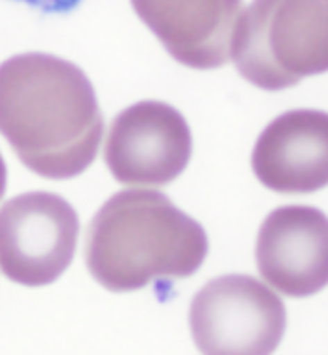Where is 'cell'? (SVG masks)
<instances>
[{
    "label": "cell",
    "instance_id": "obj_1",
    "mask_svg": "<svg viewBox=\"0 0 328 355\" xmlns=\"http://www.w3.org/2000/svg\"><path fill=\"white\" fill-rule=\"evenodd\" d=\"M0 132L33 173L71 179L94 162L104 119L81 67L33 52L0 66Z\"/></svg>",
    "mask_w": 328,
    "mask_h": 355
},
{
    "label": "cell",
    "instance_id": "obj_5",
    "mask_svg": "<svg viewBox=\"0 0 328 355\" xmlns=\"http://www.w3.org/2000/svg\"><path fill=\"white\" fill-rule=\"evenodd\" d=\"M79 219L69 202L27 192L0 207V271L24 286H46L71 265Z\"/></svg>",
    "mask_w": 328,
    "mask_h": 355
},
{
    "label": "cell",
    "instance_id": "obj_10",
    "mask_svg": "<svg viewBox=\"0 0 328 355\" xmlns=\"http://www.w3.org/2000/svg\"><path fill=\"white\" fill-rule=\"evenodd\" d=\"M14 2L27 4L44 14H69L81 4V0H14Z\"/></svg>",
    "mask_w": 328,
    "mask_h": 355
},
{
    "label": "cell",
    "instance_id": "obj_2",
    "mask_svg": "<svg viewBox=\"0 0 328 355\" xmlns=\"http://www.w3.org/2000/svg\"><path fill=\"white\" fill-rule=\"evenodd\" d=\"M204 227L162 192L125 190L94 215L85 259L110 292H132L159 279H187L207 256Z\"/></svg>",
    "mask_w": 328,
    "mask_h": 355
},
{
    "label": "cell",
    "instance_id": "obj_3",
    "mask_svg": "<svg viewBox=\"0 0 328 355\" xmlns=\"http://www.w3.org/2000/svg\"><path fill=\"white\" fill-rule=\"evenodd\" d=\"M230 60L263 91L327 73L328 0H252L238 17Z\"/></svg>",
    "mask_w": 328,
    "mask_h": 355
},
{
    "label": "cell",
    "instance_id": "obj_6",
    "mask_svg": "<svg viewBox=\"0 0 328 355\" xmlns=\"http://www.w3.org/2000/svg\"><path fill=\"white\" fill-rule=\"evenodd\" d=\"M192 132L179 110L144 100L123 110L110 127L104 159L114 179L129 187H164L187 169Z\"/></svg>",
    "mask_w": 328,
    "mask_h": 355
},
{
    "label": "cell",
    "instance_id": "obj_11",
    "mask_svg": "<svg viewBox=\"0 0 328 355\" xmlns=\"http://www.w3.org/2000/svg\"><path fill=\"white\" fill-rule=\"evenodd\" d=\"M4 190H6V164L0 156V198L4 196Z\"/></svg>",
    "mask_w": 328,
    "mask_h": 355
},
{
    "label": "cell",
    "instance_id": "obj_9",
    "mask_svg": "<svg viewBox=\"0 0 328 355\" xmlns=\"http://www.w3.org/2000/svg\"><path fill=\"white\" fill-rule=\"evenodd\" d=\"M131 4L182 66L215 69L230 60L242 0H131Z\"/></svg>",
    "mask_w": 328,
    "mask_h": 355
},
{
    "label": "cell",
    "instance_id": "obj_8",
    "mask_svg": "<svg viewBox=\"0 0 328 355\" xmlns=\"http://www.w3.org/2000/svg\"><path fill=\"white\" fill-rule=\"evenodd\" d=\"M257 181L279 194L328 187V112L290 110L267 125L252 152Z\"/></svg>",
    "mask_w": 328,
    "mask_h": 355
},
{
    "label": "cell",
    "instance_id": "obj_4",
    "mask_svg": "<svg viewBox=\"0 0 328 355\" xmlns=\"http://www.w3.org/2000/svg\"><path fill=\"white\" fill-rule=\"evenodd\" d=\"M189 322L202 355H273L284 338L286 307L254 277L223 275L194 296Z\"/></svg>",
    "mask_w": 328,
    "mask_h": 355
},
{
    "label": "cell",
    "instance_id": "obj_7",
    "mask_svg": "<svg viewBox=\"0 0 328 355\" xmlns=\"http://www.w3.org/2000/svg\"><path fill=\"white\" fill-rule=\"evenodd\" d=\"M255 263L265 282L290 297L328 286V217L313 206H280L257 232Z\"/></svg>",
    "mask_w": 328,
    "mask_h": 355
}]
</instances>
